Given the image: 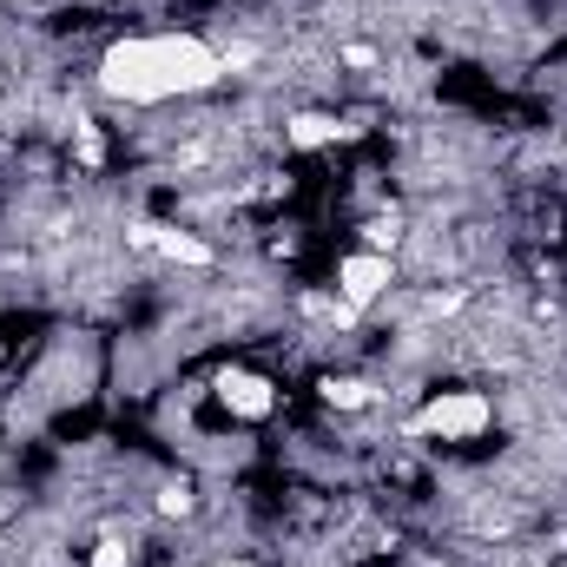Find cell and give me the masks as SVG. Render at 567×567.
<instances>
[{
    "label": "cell",
    "mask_w": 567,
    "mask_h": 567,
    "mask_svg": "<svg viewBox=\"0 0 567 567\" xmlns=\"http://www.w3.org/2000/svg\"><path fill=\"white\" fill-rule=\"evenodd\" d=\"M225 80V60L198 40V33H133L113 40L100 60V93L126 100V106H158V100H185Z\"/></svg>",
    "instance_id": "1"
},
{
    "label": "cell",
    "mask_w": 567,
    "mask_h": 567,
    "mask_svg": "<svg viewBox=\"0 0 567 567\" xmlns=\"http://www.w3.org/2000/svg\"><path fill=\"white\" fill-rule=\"evenodd\" d=\"M488 396L482 390H449V396H435L423 416H416V435H442V442H475L482 429H488Z\"/></svg>",
    "instance_id": "2"
},
{
    "label": "cell",
    "mask_w": 567,
    "mask_h": 567,
    "mask_svg": "<svg viewBox=\"0 0 567 567\" xmlns=\"http://www.w3.org/2000/svg\"><path fill=\"white\" fill-rule=\"evenodd\" d=\"M390 284H396V271H390V258H383V251H357V258H343V265H337V297H343L350 310L377 303Z\"/></svg>",
    "instance_id": "3"
},
{
    "label": "cell",
    "mask_w": 567,
    "mask_h": 567,
    "mask_svg": "<svg viewBox=\"0 0 567 567\" xmlns=\"http://www.w3.org/2000/svg\"><path fill=\"white\" fill-rule=\"evenodd\" d=\"M133 245H140V251H158V258H172V265H192V271L212 265V245L192 238V231H172V225H133Z\"/></svg>",
    "instance_id": "4"
},
{
    "label": "cell",
    "mask_w": 567,
    "mask_h": 567,
    "mask_svg": "<svg viewBox=\"0 0 567 567\" xmlns=\"http://www.w3.org/2000/svg\"><path fill=\"white\" fill-rule=\"evenodd\" d=\"M218 396H225V410H238V416H271V383L265 377H251V370H225L218 377Z\"/></svg>",
    "instance_id": "5"
},
{
    "label": "cell",
    "mask_w": 567,
    "mask_h": 567,
    "mask_svg": "<svg viewBox=\"0 0 567 567\" xmlns=\"http://www.w3.org/2000/svg\"><path fill=\"white\" fill-rule=\"evenodd\" d=\"M350 126H337V120H323V113H297L290 120V145L297 152H317V145H330V140H343Z\"/></svg>",
    "instance_id": "6"
},
{
    "label": "cell",
    "mask_w": 567,
    "mask_h": 567,
    "mask_svg": "<svg viewBox=\"0 0 567 567\" xmlns=\"http://www.w3.org/2000/svg\"><path fill=\"white\" fill-rule=\"evenodd\" d=\"M323 403H330V410H363V403H370V383H357V377H330V383H323Z\"/></svg>",
    "instance_id": "7"
},
{
    "label": "cell",
    "mask_w": 567,
    "mask_h": 567,
    "mask_svg": "<svg viewBox=\"0 0 567 567\" xmlns=\"http://www.w3.org/2000/svg\"><path fill=\"white\" fill-rule=\"evenodd\" d=\"M93 567H133V548H126L120 535H106V542L93 548Z\"/></svg>",
    "instance_id": "8"
},
{
    "label": "cell",
    "mask_w": 567,
    "mask_h": 567,
    "mask_svg": "<svg viewBox=\"0 0 567 567\" xmlns=\"http://www.w3.org/2000/svg\"><path fill=\"white\" fill-rule=\"evenodd\" d=\"M363 238H370V251H396V218H377V225H363Z\"/></svg>",
    "instance_id": "9"
},
{
    "label": "cell",
    "mask_w": 567,
    "mask_h": 567,
    "mask_svg": "<svg viewBox=\"0 0 567 567\" xmlns=\"http://www.w3.org/2000/svg\"><path fill=\"white\" fill-rule=\"evenodd\" d=\"M158 508H165V515H185V508H192V495H185V488H165V495H158Z\"/></svg>",
    "instance_id": "10"
},
{
    "label": "cell",
    "mask_w": 567,
    "mask_h": 567,
    "mask_svg": "<svg viewBox=\"0 0 567 567\" xmlns=\"http://www.w3.org/2000/svg\"><path fill=\"white\" fill-rule=\"evenodd\" d=\"M225 567H251V561H225Z\"/></svg>",
    "instance_id": "11"
}]
</instances>
